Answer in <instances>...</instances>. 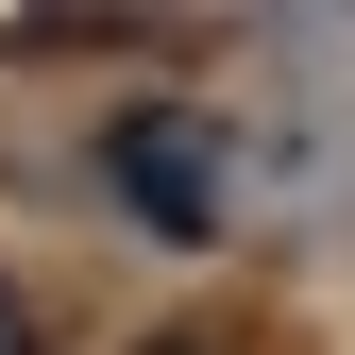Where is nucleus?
I'll list each match as a JSON object with an SVG mask.
<instances>
[{"label":"nucleus","instance_id":"obj_1","mask_svg":"<svg viewBox=\"0 0 355 355\" xmlns=\"http://www.w3.org/2000/svg\"><path fill=\"white\" fill-rule=\"evenodd\" d=\"M102 169L136 187V220H153V237H220V136H203L187 102H136V119L102 136Z\"/></svg>","mask_w":355,"mask_h":355},{"label":"nucleus","instance_id":"obj_2","mask_svg":"<svg viewBox=\"0 0 355 355\" xmlns=\"http://www.w3.org/2000/svg\"><path fill=\"white\" fill-rule=\"evenodd\" d=\"M0 355H34V304H17V288H0Z\"/></svg>","mask_w":355,"mask_h":355},{"label":"nucleus","instance_id":"obj_3","mask_svg":"<svg viewBox=\"0 0 355 355\" xmlns=\"http://www.w3.org/2000/svg\"><path fill=\"white\" fill-rule=\"evenodd\" d=\"M169 355H203V338H169Z\"/></svg>","mask_w":355,"mask_h":355}]
</instances>
